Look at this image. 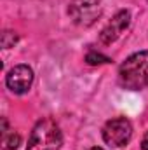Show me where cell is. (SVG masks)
Wrapping results in <instances>:
<instances>
[{
	"mask_svg": "<svg viewBox=\"0 0 148 150\" xmlns=\"http://www.w3.org/2000/svg\"><path fill=\"white\" fill-rule=\"evenodd\" d=\"M5 84L14 94H25L30 91L33 84V70L28 65H16L14 68L9 70Z\"/></svg>",
	"mask_w": 148,
	"mask_h": 150,
	"instance_id": "5",
	"label": "cell"
},
{
	"mask_svg": "<svg viewBox=\"0 0 148 150\" xmlns=\"http://www.w3.org/2000/svg\"><path fill=\"white\" fill-rule=\"evenodd\" d=\"M89 150H103L101 147H92V149H89Z\"/></svg>",
	"mask_w": 148,
	"mask_h": 150,
	"instance_id": "11",
	"label": "cell"
},
{
	"mask_svg": "<svg viewBox=\"0 0 148 150\" xmlns=\"http://www.w3.org/2000/svg\"><path fill=\"white\" fill-rule=\"evenodd\" d=\"M129 23H131V14H129V11H120V12H117V14L111 18L110 23L101 30L99 40H101L103 44H106V45H108V44H113L117 38L124 33V30H127Z\"/></svg>",
	"mask_w": 148,
	"mask_h": 150,
	"instance_id": "6",
	"label": "cell"
},
{
	"mask_svg": "<svg viewBox=\"0 0 148 150\" xmlns=\"http://www.w3.org/2000/svg\"><path fill=\"white\" fill-rule=\"evenodd\" d=\"M132 126L125 117H115L103 126V140L111 149H120L131 142Z\"/></svg>",
	"mask_w": 148,
	"mask_h": 150,
	"instance_id": "4",
	"label": "cell"
},
{
	"mask_svg": "<svg viewBox=\"0 0 148 150\" xmlns=\"http://www.w3.org/2000/svg\"><path fill=\"white\" fill-rule=\"evenodd\" d=\"M141 149L148 150V133L145 134V138H143V142H141Z\"/></svg>",
	"mask_w": 148,
	"mask_h": 150,
	"instance_id": "10",
	"label": "cell"
},
{
	"mask_svg": "<svg viewBox=\"0 0 148 150\" xmlns=\"http://www.w3.org/2000/svg\"><path fill=\"white\" fill-rule=\"evenodd\" d=\"M85 61L89 65H101V63H110V58L103 56V54H96V52H89Z\"/></svg>",
	"mask_w": 148,
	"mask_h": 150,
	"instance_id": "9",
	"label": "cell"
},
{
	"mask_svg": "<svg viewBox=\"0 0 148 150\" xmlns=\"http://www.w3.org/2000/svg\"><path fill=\"white\" fill-rule=\"evenodd\" d=\"M16 42H18V35H16L14 32H4V33H2V47H4V49L14 47Z\"/></svg>",
	"mask_w": 148,
	"mask_h": 150,
	"instance_id": "8",
	"label": "cell"
},
{
	"mask_svg": "<svg viewBox=\"0 0 148 150\" xmlns=\"http://www.w3.org/2000/svg\"><path fill=\"white\" fill-rule=\"evenodd\" d=\"M68 14L78 26L94 25L103 14L101 0H73L68 7Z\"/></svg>",
	"mask_w": 148,
	"mask_h": 150,
	"instance_id": "3",
	"label": "cell"
},
{
	"mask_svg": "<svg viewBox=\"0 0 148 150\" xmlns=\"http://www.w3.org/2000/svg\"><path fill=\"white\" fill-rule=\"evenodd\" d=\"M118 82L129 91L148 87V51L131 54L118 68Z\"/></svg>",
	"mask_w": 148,
	"mask_h": 150,
	"instance_id": "1",
	"label": "cell"
},
{
	"mask_svg": "<svg viewBox=\"0 0 148 150\" xmlns=\"http://www.w3.org/2000/svg\"><path fill=\"white\" fill-rule=\"evenodd\" d=\"M63 143L59 126L52 119L38 120L30 134L26 150H58Z\"/></svg>",
	"mask_w": 148,
	"mask_h": 150,
	"instance_id": "2",
	"label": "cell"
},
{
	"mask_svg": "<svg viewBox=\"0 0 148 150\" xmlns=\"http://www.w3.org/2000/svg\"><path fill=\"white\" fill-rule=\"evenodd\" d=\"M19 143H21L19 133L9 131V129H7V122L4 120V142H2L4 150H16L18 147H19Z\"/></svg>",
	"mask_w": 148,
	"mask_h": 150,
	"instance_id": "7",
	"label": "cell"
}]
</instances>
